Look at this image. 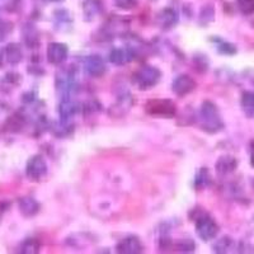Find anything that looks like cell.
I'll return each instance as SVG.
<instances>
[{
	"instance_id": "cell-1",
	"label": "cell",
	"mask_w": 254,
	"mask_h": 254,
	"mask_svg": "<svg viewBox=\"0 0 254 254\" xmlns=\"http://www.w3.org/2000/svg\"><path fill=\"white\" fill-rule=\"evenodd\" d=\"M199 125L208 133H217L224 128V121L216 104L205 101L199 108Z\"/></svg>"
},
{
	"instance_id": "cell-2",
	"label": "cell",
	"mask_w": 254,
	"mask_h": 254,
	"mask_svg": "<svg viewBox=\"0 0 254 254\" xmlns=\"http://www.w3.org/2000/svg\"><path fill=\"white\" fill-rule=\"evenodd\" d=\"M162 79V71L153 65H144L133 74L132 81L137 89L147 90L155 87Z\"/></svg>"
},
{
	"instance_id": "cell-3",
	"label": "cell",
	"mask_w": 254,
	"mask_h": 254,
	"mask_svg": "<svg viewBox=\"0 0 254 254\" xmlns=\"http://www.w3.org/2000/svg\"><path fill=\"white\" fill-rule=\"evenodd\" d=\"M147 115L160 119H172L177 113V106L171 99H151L145 104Z\"/></svg>"
},
{
	"instance_id": "cell-4",
	"label": "cell",
	"mask_w": 254,
	"mask_h": 254,
	"mask_svg": "<svg viewBox=\"0 0 254 254\" xmlns=\"http://www.w3.org/2000/svg\"><path fill=\"white\" fill-rule=\"evenodd\" d=\"M194 226H196L197 235L203 242H210V240L215 239L219 233V225L216 224V221L207 215H201L197 217Z\"/></svg>"
},
{
	"instance_id": "cell-5",
	"label": "cell",
	"mask_w": 254,
	"mask_h": 254,
	"mask_svg": "<svg viewBox=\"0 0 254 254\" xmlns=\"http://www.w3.org/2000/svg\"><path fill=\"white\" fill-rule=\"evenodd\" d=\"M47 163L42 155H33L28 159L26 164V176L32 182H40L46 177Z\"/></svg>"
},
{
	"instance_id": "cell-6",
	"label": "cell",
	"mask_w": 254,
	"mask_h": 254,
	"mask_svg": "<svg viewBox=\"0 0 254 254\" xmlns=\"http://www.w3.org/2000/svg\"><path fill=\"white\" fill-rule=\"evenodd\" d=\"M83 67L85 74L92 78H101L107 72V64L98 55L87 56L84 59Z\"/></svg>"
},
{
	"instance_id": "cell-7",
	"label": "cell",
	"mask_w": 254,
	"mask_h": 254,
	"mask_svg": "<svg viewBox=\"0 0 254 254\" xmlns=\"http://www.w3.org/2000/svg\"><path fill=\"white\" fill-rule=\"evenodd\" d=\"M67 56H69V49L65 44L51 42L47 46L46 58L51 65H61L66 61Z\"/></svg>"
},
{
	"instance_id": "cell-8",
	"label": "cell",
	"mask_w": 254,
	"mask_h": 254,
	"mask_svg": "<svg viewBox=\"0 0 254 254\" xmlns=\"http://www.w3.org/2000/svg\"><path fill=\"white\" fill-rule=\"evenodd\" d=\"M196 80L187 74H181L172 83V90L178 97H185V95L190 94L196 89Z\"/></svg>"
},
{
	"instance_id": "cell-9",
	"label": "cell",
	"mask_w": 254,
	"mask_h": 254,
	"mask_svg": "<svg viewBox=\"0 0 254 254\" xmlns=\"http://www.w3.org/2000/svg\"><path fill=\"white\" fill-rule=\"evenodd\" d=\"M179 22V15L178 12L173 8H164L156 14L155 17V23L158 27L162 29H172L174 26H177Z\"/></svg>"
},
{
	"instance_id": "cell-10",
	"label": "cell",
	"mask_w": 254,
	"mask_h": 254,
	"mask_svg": "<svg viewBox=\"0 0 254 254\" xmlns=\"http://www.w3.org/2000/svg\"><path fill=\"white\" fill-rule=\"evenodd\" d=\"M116 251L121 254H139L144 252L141 240L135 235H130L121 240L116 247Z\"/></svg>"
},
{
	"instance_id": "cell-11",
	"label": "cell",
	"mask_w": 254,
	"mask_h": 254,
	"mask_svg": "<svg viewBox=\"0 0 254 254\" xmlns=\"http://www.w3.org/2000/svg\"><path fill=\"white\" fill-rule=\"evenodd\" d=\"M133 106V98L130 93H125V94L120 95L119 99L116 101L115 104H112V107L110 108L108 113L112 117H121V116L126 115L131 107Z\"/></svg>"
},
{
	"instance_id": "cell-12",
	"label": "cell",
	"mask_w": 254,
	"mask_h": 254,
	"mask_svg": "<svg viewBox=\"0 0 254 254\" xmlns=\"http://www.w3.org/2000/svg\"><path fill=\"white\" fill-rule=\"evenodd\" d=\"M135 59V54L128 47H117L110 54V61L116 66H124Z\"/></svg>"
},
{
	"instance_id": "cell-13",
	"label": "cell",
	"mask_w": 254,
	"mask_h": 254,
	"mask_svg": "<svg viewBox=\"0 0 254 254\" xmlns=\"http://www.w3.org/2000/svg\"><path fill=\"white\" fill-rule=\"evenodd\" d=\"M18 207H19L20 214L23 215L24 217H33L40 212L41 205L37 199L33 197H22L18 201Z\"/></svg>"
},
{
	"instance_id": "cell-14",
	"label": "cell",
	"mask_w": 254,
	"mask_h": 254,
	"mask_svg": "<svg viewBox=\"0 0 254 254\" xmlns=\"http://www.w3.org/2000/svg\"><path fill=\"white\" fill-rule=\"evenodd\" d=\"M238 167V160L234 156L230 155H224L220 156L219 160L215 164L216 172L220 176H228V174L233 173Z\"/></svg>"
},
{
	"instance_id": "cell-15",
	"label": "cell",
	"mask_w": 254,
	"mask_h": 254,
	"mask_svg": "<svg viewBox=\"0 0 254 254\" xmlns=\"http://www.w3.org/2000/svg\"><path fill=\"white\" fill-rule=\"evenodd\" d=\"M102 13L101 0H85L83 3V19L92 22Z\"/></svg>"
},
{
	"instance_id": "cell-16",
	"label": "cell",
	"mask_w": 254,
	"mask_h": 254,
	"mask_svg": "<svg viewBox=\"0 0 254 254\" xmlns=\"http://www.w3.org/2000/svg\"><path fill=\"white\" fill-rule=\"evenodd\" d=\"M79 104L76 102L72 101L71 98H65L61 101L60 108H59V113H60L61 121L67 122L71 117L79 112Z\"/></svg>"
},
{
	"instance_id": "cell-17",
	"label": "cell",
	"mask_w": 254,
	"mask_h": 254,
	"mask_svg": "<svg viewBox=\"0 0 254 254\" xmlns=\"http://www.w3.org/2000/svg\"><path fill=\"white\" fill-rule=\"evenodd\" d=\"M4 58L10 65H18L23 60V50L19 44H9L4 49Z\"/></svg>"
},
{
	"instance_id": "cell-18",
	"label": "cell",
	"mask_w": 254,
	"mask_h": 254,
	"mask_svg": "<svg viewBox=\"0 0 254 254\" xmlns=\"http://www.w3.org/2000/svg\"><path fill=\"white\" fill-rule=\"evenodd\" d=\"M22 35H23L24 44L29 49L37 47V45L40 44V36H38L37 29L33 24H24L23 28H22Z\"/></svg>"
},
{
	"instance_id": "cell-19",
	"label": "cell",
	"mask_w": 254,
	"mask_h": 254,
	"mask_svg": "<svg viewBox=\"0 0 254 254\" xmlns=\"http://www.w3.org/2000/svg\"><path fill=\"white\" fill-rule=\"evenodd\" d=\"M72 20L70 17V13L67 12L66 9H59L55 12V26L56 28H60L61 31H66L67 28H71Z\"/></svg>"
},
{
	"instance_id": "cell-20",
	"label": "cell",
	"mask_w": 254,
	"mask_h": 254,
	"mask_svg": "<svg viewBox=\"0 0 254 254\" xmlns=\"http://www.w3.org/2000/svg\"><path fill=\"white\" fill-rule=\"evenodd\" d=\"M240 106L244 112V115L249 119L254 117V93L253 92H244L240 99Z\"/></svg>"
},
{
	"instance_id": "cell-21",
	"label": "cell",
	"mask_w": 254,
	"mask_h": 254,
	"mask_svg": "<svg viewBox=\"0 0 254 254\" xmlns=\"http://www.w3.org/2000/svg\"><path fill=\"white\" fill-rule=\"evenodd\" d=\"M24 126V117L22 115H18L15 113L14 116L9 117L5 121V125H4V128L9 132H19Z\"/></svg>"
},
{
	"instance_id": "cell-22",
	"label": "cell",
	"mask_w": 254,
	"mask_h": 254,
	"mask_svg": "<svg viewBox=\"0 0 254 254\" xmlns=\"http://www.w3.org/2000/svg\"><path fill=\"white\" fill-rule=\"evenodd\" d=\"M215 19V8L212 4H207L203 5L199 10L198 14V23L201 26H207L211 22H214Z\"/></svg>"
},
{
	"instance_id": "cell-23",
	"label": "cell",
	"mask_w": 254,
	"mask_h": 254,
	"mask_svg": "<svg viewBox=\"0 0 254 254\" xmlns=\"http://www.w3.org/2000/svg\"><path fill=\"white\" fill-rule=\"evenodd\" d=\"M210 183H211L210 173H208V171L206 169V168H201V169L197 172L196 177H194V187L199 190H205V188H207L208 186H210Z\"/></svg>"
},
{
	"instance_id": "cell-24",
	"label": "cell",
	"mask_w": 254,
	"mask_h": 254,
	"mask_svg": "<svg viewBox=\"0 0 254 254\" xmlns=\"http://www.w3.org/2000/svg\"><path fill=\"white\" fill-rule=\"evenodd\" d=\"M41 244L37 239L35 238H28V239L24 240L20 246V252L26 254H35L40 252Z\"/></svg>"
},
{
	"instance_id": "cell-25",
	"label": "cell",
	"mask_w": 254,
	"mask_h": 254,
	"mask_svg": "<svg viewBox=\"0 0 254 254\" xmlns=\"http://www.w3.org/2000/svg\"><path fill=\"white\" fill-rule=\"evenodd\" d=\"M233 244H234V243H233V240H231L230 238L224 237L215 243L214 252H216V253H228L231 249V247H233Z\"/></svg>"
},
{
	"instance_id": "cell-26",
	"label": "cell",
	"mask_w": 254,
	"mask_h": 254,
	"mask_svg": "<svg viewBox=\"0 0 254 254\" xmlns=\"http://www.w3.org/2000/svg\"><path fill=\"white\" fill-rule=\"evenodd\" d=\"M237 6L244 15H251L254 13V0H237Z\"/></svg>"
},
{
	"instance_id": "cell-27",
	"label": "cell",
	"mask_w": 254,
	"mask_h": 254,
	"mask_svg": "<svg viewBox=\"0 0 254 254\" xmlns=\"http://www.w3.org/2000/svg\"><path fill=\"white\" fill-rule=\"evenodd\" d=\"M217 51L222 54V55L233 56L237 54L238 50L233 44H229V42H225V41H220L219 44H217Z\"/></svg>"
},
{
	"instance_id": "cell-28",
	"label": "cell",
	"mask_w": 254,
	"mask_h": 254,
	"mask_svg": "<svg viewBox=\"0 0 254 254\" xmlns=\"http://www.w3.org/2000/svg\"><path fill=\"white\" fill-rule=\"evenodd\" d=\"M101 110V106L97 101H88L83 104V115L90 116L93 113H97Z\"/></svg>"
},
{
	"instance_id": "cell-29",
	"label": "cell",
	"mask_w": 254,
	"mask_h": 254,
	"mask_svg": "<svg viewBox=\"0 0 254 254\" xmlns=\"http://www.w3.org/2000/svg\"><path fill=\"white\" fill-rule=\"evenodd\" d=\"M13 31V23L8 22V20H0V42H3L9 33H12Z\"/></svg>"
},
{
	"instance_id": "cell-30",
	"label": "cell",
	"mask_w": 254,
	"mask_h": 254,
	"mask_svg": "<svg viewBox=\"0 0 254 254\" xmlns=\"http://www.w3.org/2000/svg\"><path fill=\"white\" fill-rule=\"evenodd\" d=\"M115 5L122 10H131L137 5V0H115Z\"/></svg>"
},
{
	"instance_id": "cell-31",
	"label": "cell",
	"mask_w": 254,
	"mask_h": 254,
	"mask_svg": "<svg viewBox=\"0 0 254 254\" xmlns=\"http://www.w3.org/2000/svg\"><path fill=\"white\" fill-rule=\"evenodd\" d=\"M178 248L181 252H187L188 253V252H193L196 247H194V243L190 238H187V239H183L182 242L179 243Z\"/></svg>"
},
{
	"instance_id": "cell-32",
	"label": "cell",
	"mask_w": 254,
	"mask_h": 254,
	"mask_svg": "<svg viewBox=\"0 0 254 254\" xmlns=\"http://www.w3.org/2000/svg\"><path fill=\"white\" fill-rule=\"evenodd\" d=\"M251 164L254 168V142H252V151H251Z\"/></svg>"
},
{
	"instance_id": "cell-33",
	"label": "cell",
	"mask_w": 254,
	"mask_h": 254,
	"mask_svg": "<svg viewBox=\"0 0 254 254\" xmlns=\"http://www.w3.org/2000/svg\"><path fill=\"white\" fill-rule=\"evenodd\" d=\"M50 1H54V3H60V1H64V0H50Z\"/></svg>"
},
{
	"instance_id": "cell-34",
	"label": "cell",
	"mask_w": 254,
	"mask_h": 254,
	"mask_svg": "<svg viewBox=\"0 0 254 254\" xmlns=\"http://www.w3.org/2000/svg\"><path fill=\"white\" fill-rule=\"evenodd\" d=\"M149 1H156V0H149Z\"/></svg>"
},
{
	"instance_id": "cell-35",
	"label": "cell",
	"mask_w": 254,
	"mask_h": 254,
	"mask_svg": "<svg viewBox=\"0 0 254 254\" xmlns=\"http://www.w3.org/2000/svg\"><path fill=\"white\" fill-rule=\"evenodd\" d=\"M253 190H254V179H253Z\"/></svg>"
}]
</instances>
